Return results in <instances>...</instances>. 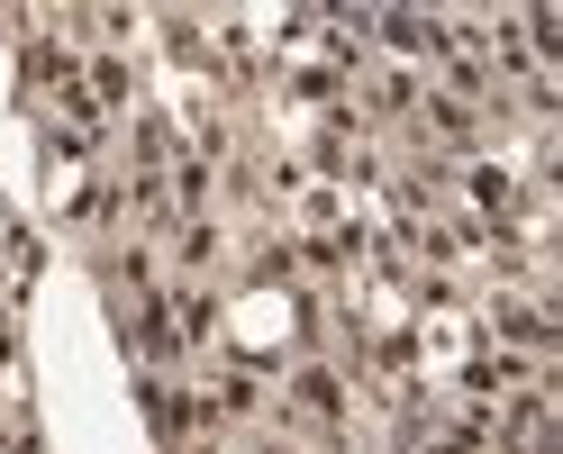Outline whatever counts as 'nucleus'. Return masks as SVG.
Wrapping results in <instances>:
<instances>
[{
    "label": "nucleus",
    "mask_w": 563,
    "mask_h": 454,
    "mask_svg": "<svg viewBox=\"0 0 563 454\" xmlns=\"http://www.w3.org/2000/svg\"><path fill=\"white\" fill-rule=\"evenodd\" d=\"M291 400H300V418H319V428H336V418H345V391H336V373H319V364H309V373L291 381Z\"/></svg>",
    "instance_id": "nucleus-1"
},
{
    "label": "nucleus",
    "mask_w": 563,
    "mask_h": 454,
    "mask_svg": "<svg viewBox=\"0 0 563 454\" xmlns=\"http://www.w3.org/2000/svg\"><path fill=\"white\" fill-rule=\"evenodd\" d=\"M418 110H428V136L437 146H473V110L454 91H437V100H418Z\"/></svg>",
    "instance_id": "nucleus-2"
},
{
    "label": "nucleus",
    "mask_w": 563,
    "mask_h": 454,
    "mask_svg": "<svg viewBox=\"0 0 563 454\" xmlns=\"http://www.w3.org/2000/svg\"><path fill=\"white\" fill-rule=\"evenodd\" d=\"M464 191H473L482 219H509V209H518V182H509L500 164H473V182H464Z\"/></svg>",
    "instance_id": "nucleus-3"
},
{
    "label": "nucleus",
    "mask_w": 563,
    "mask_h": 454,
    "mask_svg": "<svg viewBox=\"0 0 563 454\" xmlns=\"http://www.w3.org/2000/svg\"><path fill=\"white\" fill-rule=\"evenodd\" d=\"M500 336H509V345H527V355H537V345H554L545 309H527V300H509V309H500Z\"/></svg>",
    "instance_id": "nucleus-4"
}]
</instances>
